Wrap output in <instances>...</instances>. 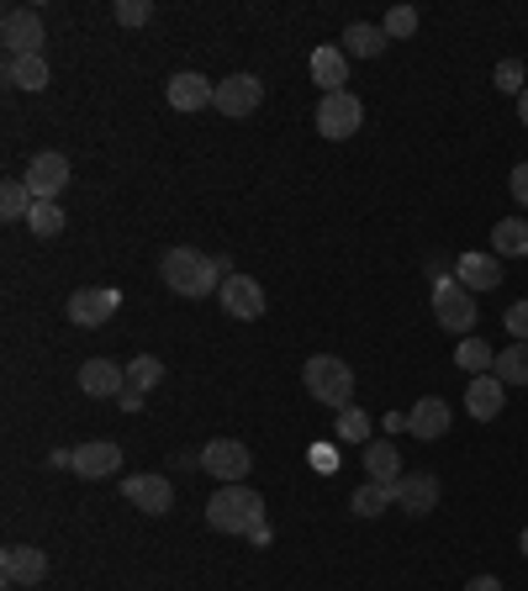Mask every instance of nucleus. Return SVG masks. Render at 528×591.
Listing matches in <instances>:
<instances>
[{
  "label": "nucleus",
  "instance_id": "a878e982",
  "mask_svg": "<svg viewBox=\"0 0 528 591\" xmlns=\"http://www.w3.org/2000/svg\"><path fill=\"white\" fill-rule=\"evenodd\" d=\"M497 381H502V386H528V338H512V344L497 354Z\"/></svg>",
  "mask_w": 528,
  "mask_h": 591
},
{
  "label": "nucleus",
  "instance_id": "4be33fe9",
  "mask_svg": "<svg viewBox=\"0 0 528 591\" xmlns=\"http://www.w3.org/2000/svg\"><path fill=\"white\" fill-rule=\"evenodd\" d=\"M365 470L375 486H397V481H402V454H397V444H391V439L365 444Z\"/></svg>",
  "mask_w": 528,
  "mask_h": 591
},
{
  "label": "nucleus",
  "instance_id": "5701e85b",
  "mask_svg": "<svg viewBox=\"0 0 528 591\" xmlns=\"http://www.w3.org/2000/svg\"><path fill=\"white\" fill-rule=\"evenodd\" d=\"M387 27H375V21H349L344 27V53L349 59H375V53H387Z\"/></svg>",
  "mask_w": 528,
  "mask_h": 591
},
{
  "label": "nucleus",
  "instance_id": "aec40b11",
  "mask_svg": "<svg viewBox=\"0 0 528 591\" xmlns=\"http://www.w3.org/2000/svg\"><path fill=\"white\" fill-rule=\"evenodd\" d=\"M48 59L42 53H6V85H17V90H48Z\"/></svg>",
  "mask_w": 528,
  "mask_h": 591
},
{
  "label": "nucleus",
  "instance_id": "ddd939ff",
  "mask_svg": "<svg viewBox=\"0 0 528 591\" xmlns=\"http://www.w3.org/2000/svg\"><path fill=\"white\" fill-rule=\"evenodd\" d=\"M502 402H508V386L497 381V370H487V375H470V386H466V412L476 417V423H497Z\"/></svg>",
  "mask_w": 528,
  "mask_h": 591
},
{
  "label": "nucleus",
  "instance_id": "dca6fc26",
  "mask_svg": "<svg viewBox=\"0 0 528 591\" xmlns=\"http://www.w3.org/2000/svg\"><path fill=\"white\" fill-rule=\"evenodd\" d=\"M454 280L476 296V290H497L502 286V259L497 254H460L454 259Z\"/></svg>",
  "mask_w": 528,
  "mask_h": 591
},
{
  "label": "nucleus",
  "instance_id": "39448f33",
  "mask_svg": "<svg viewBox=\"0 0 528 591\" xmlns=\"http://www.w3.org/2000/svg\"><path fill=\"white\" fill-rule=\"evenodd\" d=\"M202 470L217 475V481H227V486H244V475L254 470V454H248V444H238V439H212V444L202 449Z\"/></svg>",
  "mask_w": 528,
  "mask_h": 591
},
{
  "label": "nucleus",
  "instance_id": "cd10ccee",
  "mask_svg": "<svg viewBox=\"0 0 528 591\" xmlns=\"http://www.w3.org/2000/svg\"><path fill=\"white\" fill-rule=\"evenodd\" d=\"M391 502H397V486H375V481H365V486L354 491V502H349V508L360 512V518H381Z\"/></svg>",
  "mask_w": 528,
  "mask_h": 591
},
{
  "label": "nucleus",
  "instance_id": "4c0bfd02",
  "mask_svg": "<svg viewBox=\"0 0 528 591\" xmlns=\"http://www.w3.org/2000/svg\"><path fill=\"white\" fill-rule=\"evenodd\" d=\"M312 465L323 470V475H333V470H339V460H333V449H312Z\"/></svg>",
  "mask_w": 528,
  "mask_h": 591
},
{
  "label": "nucleus",
  "instance_id": "58836bf2",
  "mask_svg": "<svg viewBox=\"0 0 528 591\" xmlns=\"http://www.w3.org/2000/svg\"><path fill=\"white\" fill-rule=\"evenodd\" d=\"M466 591H502V581H497V575H476Z\"/></svg>",
  "mask_w": 528,
  "mask_h": 591
},
{
  "label": "nucleus",
  "instance_id": "0eeeda50",
  "mask_svg": "<svg viewBox=\"0 0 528 591\" xmlns=\"http://www.w3.org/2000/svg\"><path fill=\"white\" fill-rule=\"evenodd\" d=\"M117 306H123V290L111 286H85L69 296V323L75 327H106L117 317Z\"/></svg>",
  "mask_w": 528,
  "mask_h": 591
},
{
  "label": "nucleus",
  "instance_id": "a211bd4d",
  "mask_svg": "<svg viewBox=\"0 0 528 591\" xmlns=\"http://www.w3.org/2000/svg\"><path fill=\"white\" fill-rule=\"evenodd\" d=\"M407 433H412V439H444L449 433V402L444 396L412 402V412H407Z\"/></svg>",
  "mask_w": 528,
  "mask_h": 591
},
{
  "label": "nucleus",
  "instance_id": "c9c22d12",
  "mask_svg": "<svg viewBox=\"0 0 528 591\" xmlns=\"http://www.w3.org/2000/svg\"><path fill=\"white\" fill-rule=\"evenodd\" d=\"M502 323H508V333H512V338H528V302H512Z\"/></svg>",
  "mask_w": 528,
  "mask_h": 591
},
{
  "label": "nucleus",
  "instance_id": "7ed1b4c3",
  "mask_svg": "<svg viewBox=\"0 0 528 591\" xmlns=\"http://www.w3.org/2000/svg\"><path fill=\"white\" fill-rule=\"evenodd\" d=\"M206 523L217 533H254L264 523V496L248 486H223L212 502H206Z\"/></svg>",
  "mask_w": 528,
  "mask_h": 591
},
{
  "label": "nucleus",
  "instance_id": "7c9ffc66",
  "mask_svg": "<svg viewBox=\"0 0 528 591\" xmlns=\"http://www.w3.org/2000/svg\"><path fill=\"white\" fill-rule=\"evenodd\" d=\"M27 223H32L38 238H59V233H63V206L59 201H38L32 211H27Z\"/></svg>",
  "mask_w": 528,
  "mask_h": 591
},
{
  "label": "nucleus",
  "instance_id": "6ab92c4d",
  "mask_svg": "<svg viewBox=\"0 0 528 591\" xmlns=\"http://www.w3.org/2000/svg\"><path fill=\"white\" fill-rule=\"evenodd\" d=\"M397 508L412 512V518H428V512L439 508V481L423 475V470H418V475H402V481H397Z\"/></svg>",
  "mask_w": 528,
  "mask_h": 591
},
{
  "label": "nucleus",
  "instance_id": "9b49d317",
  "mask_svg": "<svg viewBox=\"0 0 528 591\" xmlns=\"http://www.w3.org/2000/svg\"><path fill=\"white\" fill-rule=\"evenodd\" d=\"M0 571H6L11 587H38L42 575H48V554L38 544H6L0 550Z\"/></svg>",
  "mask_w": 528,
  "mask_h": 591
},
{
  "label": "nucleus",
  "instance_id": "72a5a7b5",
  "mask_svg": "<svg viewBox=\"0 0 528 591\" xmlns=\"http://www.w3.org/2000/svg\"><path fill=\"white\" fill-rule=\"evenodd\" d=\"M491 80H497V90H508V96H524V90H528V85H524V63H518V59H502Z\"/></svg>",
  "mask_w": 528,
  "mask_h": 591
},
{
  "label": "nucleus",
  "instance_id": "4468645a",
  "mask_svg": "<svg viewBox=\"0 0 528 591\" xmlns=\"http://www.w3.org/2000/svg\"><path fill=\"white\" fill-rule=\"evenodd\" d=\"M21 180H27V190H32V201H53L63 185H69V159H63V154H38Z\"/></svg>",
  "mask_w": 528,
  "mask_h": 591
},
{
  "label": "nucleus",
  "instance_id": "f704fd0d",
  "mask_svg": "<svg viewBox=\"0 0 528 591\" xmlns=\"http://www.w3.org/2000/svg\"><path fill=\"white\" fill-rule=\"evenodd\" d=\"M148 17H154L148 0H117V27H143Z\"/></svg>",
  "mask_w": 528,
  "mask_h": 591
},
{
  "label": "nucleus",
  "instance_id": "20e7f679",
  "mask_svg": "<svg viewBox=\"0 0 528 591\" xmlns=\"http://www.w3.org/2000/svg\"><path fill=\"white\" fill-rule=\"evenodd\" d=\"M360 122H365V106H360V96H354V90H333V96H323V106H317V132H323V138H333V144L354 138V132H360Z\"/></svg>",
  "mask_w": 528,
  "mask_h": 591
},
{
  "label": "nucleus",
  "instance_id": "f3484780",
  "mask_svg": "<svg viewBox=\"0 0 528 591\" xmlns=\"http://www.w3.org/2000/svg\"><path fill=\"white\" fill-rule=\"evenodd\" d=\"M164 96H169L175 111H202V106L217 101V85L206 80V75H190V69H185V75H175V80L164 85Z\"/></svg>",
  "mask_w": 528,
  "mask_h": 591
},
{
  "label": "nucleus",
  "instance_id": "c756f323",
  "mask_svg": "<svg viewBox=\"0 0 528 591\" xmlns=\"http://www.w3.org/2000/svg\"><path fill=\"white\" fill-rule=\"evenodd\" d=\"M164 381V365H159V354H138L133 365H127V386L133 391H154Z\"/></svg>",
  "mask_w": 528,
  "mask_h": 591
},
{
  "label": "nucleus",
  "instance_id": "f257e3e1",
  "mask_svg": "<svg viewBox=\"0 0 528 591\" xmlns=\"http://www.w3.org/2000/svg\"><path fill=\"white\" fill-rule=\"evenodd\" d=\"M233 275L223 254H202V248H169L159 259V280L175 296H212V290H223V280Z\"/></svg>",
  "mask_w": 528,
  "mask_h": 591
},
{
  "label": "nucleus",
  "instance_id": "a19ab883",
  "mask_svg": "<svg viewBox=\"0 0 528 591\" xmlns=\"http://www.w3.org/2000/svg\"><path fill=\"white\" fill-rule=\"evenodd\" d=\"M518 122L528 127V90H524V96H518Z\"/></svg>",
  "mask_w": 528,
  "mask_h": 591
},
{
  "label": "nucleus",
  "instance_id": "393cba45",
  "mask_svg": "<svg viewBox=\"0 0 528 591\" xmlns=\"http://www.w3.org/2000/svg\"><path fill=\"white\" fill-rule=\"evenodd\" d=\"M491 254H497V259L524 254L528 259V223L524 217H502V223H497V233H491Z\"/></svg>",
  "mask_w": 528,
  "mask_h": 591
},
{
  "label": "nucleus",
  "instance_id": "b1692460",
  "mask_svg": "<svg viewBox=\"0 0 528 591\" xmlns=\"http://www.w3.org/2000/svg\"><path fill=\"white\" fill-rule=\"evenodd\" d=\"M312 80L323 85V96L344 90L349 85V53L344 48H317V53H312Z\"/></svg>",
  "mask_w": 528,
  "mask_h": 591
},
{
  "label": "nucleus",
  "instance_id": "6e6552de",
  "mask_svg": "<svg viewBox=\"0 0 528 591\" xmlns=\"http://www.w3.org/2000/svg\"><path fill=\"white\" fill-rule=\"evenodd\" d=\"M217 296H223V312H227V317H238V323H254V317H264V286L254 280V275H238V269H233Z\"/></svg>",
  "mask_w": 528,
  "mask_h": 591
},
{
  "label": "nucleus",
  "instance_id": "79ce46f5",
  "mask_svg": "<svg viewBox=\"0 0 528 591\" xmlns=\"http://www.w3.org/2000/svg\"><path fill=\"white\" fill-rule=\"evenodd\" d=\"M518 550H524V554H528V529H524V539H518Z\"/></svg>",
  "mask_w": 528,
  "mask_h": 591
},
{
  "label": "nucleus",
  "instance_id": "bb28decb",
  "mask_svg": "<svg viewBox=\"0 0 528 591\" xmlns=\"http://www.w3.org/2000/svg\"><path fill=\"white\" fill-rule=\"evenodd\" d=\"M454 365L470 370V375H487V370H497V348H491L487 338H460V348H454Z\"/></svg>",
  "mask_w": 528,
  "mask_h": 591
},
{
  "label": "nucleus",
  "instance_id": "1a4fd4ad",
  "mask_svg": "<svg viewBox=\"0 0 528 591\" xmlns=\"http://www.w3.org/2000/svg\"><path fill=\"white\" fill-rule=\"evenodd\" d=\"M0 42H6V53H42V42H48L42 17L38 11H27V6L6 11V21H0Z\"/></svg>",
  "mask_w": 528,
  "mask_h": 591
},
{
  "label": "nucleus",
  "instance_id": "9d476101",
  "mask_svg": "<svg viewBox=\"0 0 528 591\" xmlns=\"http://www.w3.org/2000/svg\"><path fill=\"white\" fill-rule=\"evenodd\" d=\"M123 496L138 512H154V518H164V512H169V502H175V486L164 481L159 470H148V475H127V481H123Z\"/></svg>",
  "mask_w": 528,
  "mask_h": 591
},
{
  "label": "nucleus",
  "instance_id": "473e14b6",
  "mask_svg": "<svg viewBox=\"0 0 528 591\" xmlns=\"http://www.w3.org/2000/svg\"><path fill=\"white\" fill-rule=\"evenodd\" d=\"M381 27H387V38H412V32H418V11H412V6H391Z\"/></svg>",
  "mask_w": 528,
  "mask_h": 591
},
{
  "label": "nucleus",
  "instance_id": "2f4dec72",
  "mask_svg": "<svg viewBox=\"0 0 528 591\" xmlns=\"http://www.w3.org/2000/svg\"><path fill=\"white\" fill-rule=\"evenodd\" d=\"M333 429H339V439H344V444H370V417L360 407H344Z\"/></svg>",
  "mask_w": 528,
  "mask_h": 591
},
{
  "label": "nucleus",
  "instance_id": "423d86ee",
  "mask_svg": "<svg viewBox=\"0 0 528 591\" xmlns=\"http://www.w3.org/2000/svg\"><path fill=\"white\" fill-rule=\"evenodd\" d=\"M433 317L444 333H470L476 327V296L460 280H439L433 286Z\"/></svg>",
  "mask_w": 528,
  "mask_h": 591
},
{
  "label": "nucleus",
  "instance_id": "c85d7f7f",
  "mask_svg": "<svg viewBox=\"0 0 528 591\" xmlns=\"http://www.w3.org/2000/svg\"><path fill=\"white\" fill-rule=\"evenodd\" d=\"M32 206H38V201H32L27 180H6V185H0V217H6V223H21Z\"/></svg>",
  "mask_w": 528,
  "mask_h": 591
},
{
  "label": "nucleus",
  "instance_id": "ea45409f",
  "mask_svg": "<svg viewBox=\"0 0 528 591\" xmlns=\"http://www.w3.org/2000/svg\"><path fill=\"white\" fill-rule=\"evenodd\" d=\"M117 402H123V412H138V407H143V391H133V386H127L123 396H117Z\"/></svg>",
  "mask_w": 528,
  "mask_h": 591
},
{
  "label": "nucleus",
  "instance_id": "f03ea898",
  "mask_svg": "<svg viewBox=\"0 0 528 591\" xmlns=\"http://www.w3.org/2000/svg\"><path fill=\"white\" fill-rule=\"evenodd\" d=\"M302 381H306V396H312V402H323V407H333V412L354 407V370H349L344 359L312 354L302 365Z\"/></svg>",
  "mask_w": 528,
  "mask_h": 591
},
{
  "label": "nucleus",
  "instance_id": "2eb2a0df",
  "mask_svg": "<svg viewBox=\"0 0 528 591\" xmlns=\"http://www.w3.org/2000/svg\"><path fill=\"white\" fill-rule=\"evenodd\" d=\"M117 465H123V449L111 444V439L80 444L75 449V460H69V470H75L80 481H106V475H117Z\"/></svg>",
  "mask_w": 528,
  "mask_h": 591
},
{
  "label": "nucleus",
  "instance_id": "f8f14e48",
  "mask_svg": "<svg viewBox=\"0 0 528 591\" xmlns=\"http://www.w3.org/2000/svg\"><path fill=\"white\" fill-rule=\"evenodd\" d=\"M260 101H264V85L254 80V75H227L223 85H217V111L223 117H248V111H260Z\"/></svg>",
  "mask_w": 528,
  "mask_h": 591
},
{
  "label": "nucleus",
  "instance_id": "e433bc0d",
  "mask_svg": "<svg viewBox=\"0 0 528 591\" xmlns=\"http://www.w3.org/2000/svg\"><path fill=\"white\" fill-rule=\"evenodd\" d=\"M512 201L528 206V164H518V169H512Z\"/></svg>",
  "mask_w": 528,
  "mask_h": 591
},
{
  "label": "nucleus",
  "instance_id": "412c9836",
  "mask_svg": "<svg viewBox=\"0 0 528 591\" xmlns=\"http://www.w3.org/2000/svg\"><path fill=\"white\" fill-rule=\"evenodd\" d=\"M80 391L85 396H123L127 370H117L111 359H85L80 365Z\"/></svg>",
  "mask_w": 528,
  "mask_h": 591
}]
</instances>
